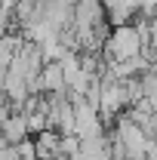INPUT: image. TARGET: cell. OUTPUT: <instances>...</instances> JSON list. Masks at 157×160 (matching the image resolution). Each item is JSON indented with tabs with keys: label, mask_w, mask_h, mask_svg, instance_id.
Segmentation results:
<instances>
[{
	"label": "cell",
	"mask_w": 157,
	"mask_h": 160,
	"mask_svg": "<svg viewBox=\"0 0 157 160\" xmlns=\"http://www.w3.org/2000/svg\"><path fill=\"white\" fill-rule=\"evenodd\" d=\"M28 120H25V114H9V120L3 123V129H0V136L9 142V145H22V142H28Z\"/></svg>",
	"instance_id": "6da1fadb"
},
{
	"label": "cell",
	"mask_w": 157,
	"mask_h": 160,
	"mask_svg": "<svg viewBox=\"0 0 157 160\" xmlns=\"http://www.w3.org/2000/svg\"><path fill=\"white\" fill-rule=\"evenodd\" d=\"M6 148H9V142H6V139H3V136H0V154H3Z\"/></svg>",
	"instance_id": "7a4b0ae2"
}]
</instances>
